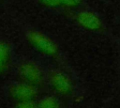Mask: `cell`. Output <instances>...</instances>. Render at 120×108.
I'll return each mask as SVG.
<instances>
[{
  "label": "cell",
  "mask_w": 120,
  "mask_h": 108,
  "mask_svg": "<svg viewBox=\"0 0 120 108\" xmlns=\"http://www.w3.org/2000/svg\"><path fill=\"white\" fill-rule=\"evenodd\" d=\"M26 39L28 42L39 53L52 57L58 54L59 50L56 43L45 34L39 31L30 30L26 34Z\"/></svg>",
  "instance_id": "1"
},
{
  "label": "cell",
  "mask_w": 120,
  "mask_h": 108,
  "mask_svg": "<svg viewBox=\"0 0 120 108\" xmlns=\"http://www.w3.org/2000/svg\"><path fill=\"white\" fill-rule=\"evenodd\" d=\"M17 74L20 81L28 83L35 86H39L44 82V73L41 68L33 61H23L17 69Z\"/></svg>",
  "instance_id": "2"
},
{
  "label": "cell",
  "mask_w": 120,
  "mask_h": 108,
  "mask_svg": "<svg viewBox=\"0 0 120 108\" xmlns=\"http://www.w3.org/2000/svg\"><path fill=\"white\" fill-rule=\"evenodd\" d=\"M8 96L15 101L35 100L38 96V87L28 83L19 81L8 87Z\"/></svg>",
  "instance_id": "3"
},
{
  "label": "cell",
  "mask_w": 120,
  "mask_h": 108,
  "mask_svg": "<svg viewBox=\"0 0 120 108\" xmlns=\"http://www.w3.org/2000/svg\"><path fill=\"white\" fill-rule=\"evenodd\" d=\"M51 87L61 96H68L73 91V85L70 78L63 71L53 69L48 75Z\"/></svg>",
  "instance_id": "4"
},
{
  "label": "cell",
  "mask_w": 120,
  "mask_h": 108,
  "mask_svg": "<svg viewBox=\"0 0 120 108\" xmlns=\"http://www.w3.org/2000/svg\"><path fill=\"white\" fill-rule=\"evenodd\" d=\"M76 21L79 25L89 31H100L102 29L101 20L92 11H80L76 15Z\"/></svg>",
  "instance_id": "5"
},
{
  "label": "cell",
  "mask_w": 120,
  "mask_h": 108,
  "mask_svg": "<svg viewBox=\"0 0 120 108\" xmlns=\"http://www.w3.org/2000/svg\"><path fill=\"white\" fill-rule=\"evenodd\" d=\"M11 63V51L9 46L4 42L0 41V76L5 74L8 69Z\"/></svg>",
  "instance_id": "6"
},
{
  "label": "cell",
  "mask_w": 120,
  "mask_h": 108,
  "mask_svg": "<svg viewBox=\"0 0 120 108\" xmlns=\"http://www.w3.org/2000/svg\"><path fill=\"white\" fill-rule=\"evenodd\" d=\"M38 108H61V103L59 100L51 95L42 97L38 102Z\"/></svg>",
  "instance_id": "7"
},
{
  "label": "cell",
  "mask_w": 120,
  "mask_h": 108,
  "mask_svg": "<svg viewBox=\"0 0 120 108\" xmlns=\"http://www.w3.org/2000/svg\"><path fill=\"white\" fill-rule=\"evenodd\" d=\"M82 0H58V5L60 8H74L81 5Z\"/></svg>",
  "instance_id": "8"
},
{
  "label": "cell",
  "mask_w": 120,
  "mask_h": 108,
  "mask_svg": "<svg viewBox=\"0 0 120 108\" xmlns=\"http://www.w3.org/2000/svg\"><path fill=\"white\" fill-rule=\"evenodd\" d=\"M13 108H38V104L35 100H24L17 101Z\"/></svg>",
  "instance_id": "9"
},
{
  "label": "cell",
  "mask_w": 120,
  "mask_h": 108,
  "mask_svg": "<svg viewBox=\"0 0 120 108\" xmlns=\"http://www.w3.org/2000/svg\"><path fill=\"white\" fill-rule=\"evenodd\" d=\"M39 3L48 8H58V0H38Z\"/></svg>",
  "instance_id": "10"
}]
</instances>
